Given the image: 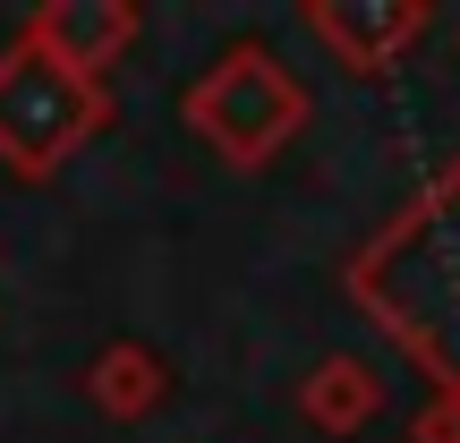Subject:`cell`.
<instances>
[{"label": "cell", "mask_w": 460, "mask_h": 443, "mask_svg": "<svg viewBox=\"0 0 460 443\" xmlns=\"http://www.w3.org/2000/svg\"><path fill=\"white\" fill-rule=\"evenodd\" d=\"M111 120V85L68 77L34 43H0V171L17 180H51L68 154H85Z\"/></svg>", "instance_id": "obj_3"}, {"label": "cell", "mask_w": 460, "mask_h": 443, "mask_svg": "<svg viewBox=\"0 0 460 443\" xmlns=\"http://www.w3.org/2000/svg\"><path fill=\"white\" fill-rule=\"evenodd\" d=\"M452 43H460V26H452Z\"/></svg>", "instance_id": "obj_9"}, {"label": "cell", "mask_w": 460, "mask_h": 443, "mask_svg": "<svg viewBox=\"0 0 460 443\" xmlns=\"http://www.w3.org/2000/svg\"><path fill=\"white\" fill-rule=\"evenodd\" d=\"M341 290L376 332L401 341V359L435 384V401L460 410V154L384 230L358 239Z\"/></svg>", "instance_id": "obj_1"}, {"label": "cell", "mask_w": 460, "mask_h": 443, "mask_svg": "<svg viewBox=\"0 0 460 443\" xmlns=\"http://www.w3.org/2000/svg\"><path fill=\"white\" fill-rule=\"evenodd\" d=\"M410 443H460V410L452 401H427V410L410 418Z\"/></svg>", "instance_id": "obj_8"}, {"label": "cell", "mask_w": 460, "mask_h": 443, "mask_svg": "<svg viewBox=\"0 0 460 443\" xmlns=\"http://www.w3.org/2000/svg\"><path fill=\"white\" fill-rule=\"evenodd\" d=\"M137 34H146V17H137L128 0H34L26 26H17V43H34L43 60H60L68 77L102 85V68H119L137 51Z\"/></svg>", "instance_id": "obj_5"}, {"label": "cell", "mask_w": 460, "mask_h": 443, "mask_svg": "<svg viewBox=\"0 0 460 443\" xmlns=\"http://www.w3.org/2000/svg\"><path fill=\"white\" fill-rule=\"evenodd\" d=\"M171 393V367L154 359V341H102L94 367H85V401H94L111 427H128V418H154Z\"/></svg>", "instance_id": "obj_6"}, {"label": "cell", "mask_w": 460, "mask_h": 443, "mask_svg": "<svg viewBox=\"0 0 460 443\" xmlns=\"http://www.w3.org/2000/svg\"><path fill=\"white\" fill-rule=\"evenodd\" d=\"M298 410H307L315 435H358L367 418L384 410V376H376L367 359H349V350H341V359H324L307 384H298Z\"/></svg>", "instance_id": "obj_7"}, {"label": "cell", "mask_w": 460, "mask_h": 443, "mask_svg": "<svg viewBox=\"0 0 460 443\" xmlns=\"http://www.w3.org/2000/svg\"><path fill=\"white\" fill-rule=\"evenodd\" d=\"M298 26H307L349 77H393V68L435 34V9L427 0H307Z\"/></svg>", "instance_id": "obj_4"}, {"label": "cell", "mask_w": 460, "mask_h": 443, "mask_svg": "<svg viewBox=\"0 0 460 443\" xmlns=\"http://www.w3.org/2000/svg\"><path fill=\"white\" fill-rule=\"evenodd\" d=\"M307 77L281 60L273 43H222L214 60L188 77L180 120L222 154L230 171H264L298 128H307Z\"/></svg>", "instance_id": "obj_2"}]
</instances>
